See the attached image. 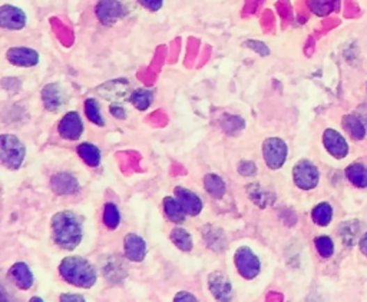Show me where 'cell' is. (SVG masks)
Wrapping results in <instances>:
<instances>
[{"instance_id": "6da1fadb", "label": "cell", "mask_w": 367, "mask_h": 302, "mask_svg": "<svg viewBox=\"0 0 367 302\" xmlns=\"http://www.w3.org/2000/svg\"><path fill=\"white\" fill-rule=\"evenodd\" d=\"M52 237L58 246L66 251H73L79 246L84 237L82 221L72 211L58 212L52 218Z\"/></svg>"}, {"instance_id": "7a4b0ae2", "label": "cell", "mask_w": 367, "mask_h": 302, "mask_svg": "<svg viewBox=\"0 0 367 302\" xmlns=\"http://www.w3.org/2000/svg\"><path fill=\"white\" fill-rule=\"evenodd\" d=\"M62 278L79 288H92L96 283L97 273L93 265L81 257H68L59 267Z\"/></svg>"}, {"instance_id": "3957f363", "label": "cell", "mask_w": 367, "mask_h": 302, "mask_svg": "<svg viewBox=\"0 0 367 302\" xmlns=\"http://www.w3.org/2000/svg\"><path fill=\"white\" fill-rule=\"evenodd\" d=\"M26 157V148L17 136L0 135V164L10 170H17Z\"/></svg>"}, {"instance_id": "277c9868", "label": "cell", "mask_w": 367, "mask_h": 302, "mask_svg": "<svg viewBox=\"0 0 367 302\" xmlns=\"http://www.w3.org/2000/svg\"><path fill=\"white\" fill-rule=\"evenodd\" d=\"M288 155L287 143L280 138H268L263 143V157L265 159L267 166L277 170L280 169Z\"/></svg>"}, {"instance_id": "5b68a950", "label": "cell", "mask_w": 367, "mask_h": 302, "mask_svg": "<svg viewBox=\"0 0 367 302\" xmlns=\"http://www.w3.org/2000/svg\"><path fill=\"white\" fill-rule=\"evenodd\" d=\"M234 262L238 273L246 280H254L261 271V264L257 255L249 246H241L234 255Z\"/></svg>"}, {"instance_id": "8992f818", "label": "cell", "mask_w": 367, "mask_h": 302, "mask_svg": "<svg viewBox=\"0 0 367 302\" xmlns=\"http://www.w3.org/2000/svg\"><path fill=\"white\" fill-rule=\"evenodd\" d=\"M292 178H295V184L300 189L311 191L319 185L320 172L313 162L304 159L295 165V169H292Z\"/></svg>"}, {"instance_id": "52a82bcc", "label": "cell", "mask_w": 367, "mask_h": 302, "mask_svg": "<svg viewBox=\"0 0 367 302\" xmlns=\"http://www.w3.org/2000/svg\"><path fill=\"white\" fill-rule=\"evenodd\" d=\"M95 13L97 20L105 26H112L118 20L125 17L127 9L119 0H100L95 8Z\"/></svg>"}, {"instance_id": "ba28073f", "label": "cell", "mask_w": 367, "mask_h": 302, "mask_svg": "<svg viewBox=\"0 0 367 302\" xmlns=\"http://www.w3.org/2000/svg\"><path fill=\"white\" fill-rule=\"evenodd\" d=\"M59 135L68 141H78L84 134V123L78 112H68L58 127Z\"/></svg>"}, {"instance_id": "9c48e42d", "label": "cell", "mask_w": 367, "mask_h": 302, "mask_svg": "<svg viewBox=\"0 0 367 302\" xmlns=\"http://www.w3.org/2000/svg\"><path fill=\"white\" fill-rule=\"evenodd\" d=\"M26 26V15L16 6L5 5L0 8V28L8 31H20Z\"/></svg>"}, {"instance_id": "30bf717a", "label": "cell", "mask_w": 367, "mask_h": 302, "mask_svg": "<svg viewBox=\"0 0 367 302\" xmlns=\"http://www.w3.org/2000/svg\"><path fill=\"white\" fill-rule=\"evenodd\" d=\"M323 143L327 149V152L336 159H345L349 155V145L346 139L334 129L325 131Z\"/></svg>"}, {"instance_id": "8fae6325", "label": "cell", "mask_w": 367, "mask_h": 302, "mask_svg": "<svg viewBox=\"0 0 367 302\" xmlns=\"http://www.w3.org/2000/svg\"><path fill=\"white\" fill-rule=\"evenodd\" d=\"M174 193H175L177 200L181 204V207L187 215L197 216L201 214L204 205H203L201 198L197 193H194L192 191H189L184 186H177L174 189Z\"/></svg>"}, {"instance_id": "7c38bea8", "label": "cell", "mask_w": 367, "mask_h": 302, "mask_svg": "<svg viewBox=\"0 0 367 302\" xmlns=\"http://www.w3.org/2000/svg\"><path fill=\"white\" fill-rule=\"evenodd\" d=\"M8 61L19 67H32L39 63V54L36 50L24 46L10 47L6 54Z\"/></svg>"}, {"instance_id": "4fadbf2b", "label": "cell", "mask_w": 367, "mask_h": 302, "mask_svg": "<svg viewBox=\"0 0 367 302\" xmlns=\"http://www.w3.org/2000/svg\"><path fill=\"white\" fill-rule=\"evenodd\" d=\"M208 288L217 301H230L233 287L223 272H212L208 278Z\"/></svg>"}, {"instance_id": "5bb4252c", "label": "cell", "mask_w": 367, "mask_h": 302, "mask_svg": "<svg viewBox=\"0 0 367 302\" xmlns=\"http://www.w3.org/2000/svg\"><path fill=\"white\" fill-rule=\"evenodd\" d=\"M125 257L132 262H142L146 257V242L136 234H128L124 239Z\"/></svg>"}, {"instance_id": "9a60e30c", "label": "cell", "mask_w": 367, "mask_h": 302, "mask_svg": "<svg viewBox=\"0 0 367 302\" xmlns=\"http://www.w3.org/2000/svg\"><path fill=\"white\" fill-rule=\"evenodd\" d=\"M42 100L47 111L56 112L65 105V93L61 85L49 84L42 89Z\"/></svg>"}, {"instance_id": "2e32d148", "label": "cell", "mask_w": 367, "mask_h": 302, "mask_svg": "<svg viewBox=\"0 0 367 302\" xmlns=\"http://www.w3.org/2000/svg\"><path fill=\"white\" fill-rule=\"evenodd\" d=\"M97 92H100L102 97L112 100V102H120V100L127 99L128 93L131 92V88L125 79H118L102 85L97 89Z\"/></svg>"}, {"instance_id": "e0dca14e", "label": "cell", "mask_w": 367, "mask_h": 302, "mask_svg": "<svg viewBox=\"0 0 367 302\" xmlns=\"http://www.w3.org/2000/svg\"><path fill=\"white\" fill-rule=\"evenodd\" d=\"M51 188L56 195H72L79 191V184L73 175L61 172L52 176Z\"/></svg>"}, {"instance_id": "ac0fdd59", "label": "cell", "mask_w": 367, "mask_h": 302, "mask_svg": "<svg viewBox=\"0 0 367 302\" xmlns=\"http://www.w3.org/2000/svg\"><path fill=\"white\" fill-rule=\"evenodd\" d=\"M10 276L13 278V281L16 283V285L26 291L29 288H32L33 285V273L31 271V268L24 264V262H17L10 268Z\"/></svg>"}, {"instance_id": "d6986e66", "label": "cell", "mask_w": 367, "mask_h": 302, "mask_svg": "<svg viewBox=\"0 0 367 302\" xmlns=\"http://www.w3.org/2000/svg\"><path fill=\"white\" fill-rule=\"evenodd\" d=\"M341 125H343V128L346 129V132L354 139V141H361L366 136V127L363 120L354 115V113H349L346 116H343L341 119Z\"/></svg>"}, {"instance_id": "ffe728a7", "label": "cell", "mask_w": 367, "mask_h": 302, "mask_svg": "<svg viewBox=\"0 0 367 302\" xmlns=\"http://www.w3.org/2000/svg\"><path fill=\"white\" fill-rule=\"evenodd\" d=\"M204 188L208 192V195L215 198V199H221L227 191L226 182L223 181V178H219L218 175H214V173L205 175Z\"/></svg>"}, {"instance_id": "44dd1931", "label": "cell", "mask_w": 367, "mask_h": 302, "mask_svg": "<svg viewBox=\"0 0 367 302\" xmlns=\"http://www.w3.org/2000/svg\"><path fill=\"white\" fill-rule=\"evenodd\" d=\"M164 209L165 215L168 216L169 221H173L175 223H182L185 221V211L182 209L181 204L177 200V198L166 196L164 199Z\"/></svg>"}, {"instance_id": "7402d4cb", "label": "cell", "mask_w": 367, "mask_h": 302, "mask_svg": "<svg viewBox=\"0 0 367 302\" xmlns=\"http://www.w3.org/2000/svg\"><path fill=\"white\" fill-rule=\"evenodd\" d=\"M247 192H249V196L250 199L253 200V202L256 205H258L260 208H265L267 205H270L274 202L276 199V195L272 193V192H267L265 189H263L260 185L254 184V185H250L247 188Z\"/></svg>"}, {"instance_id": "603a6c76", "label": "cell", "mask_w": 367, "mask_h": 302, "mask_svg": "<svg viewBox=\"0 0 367 302\" xmlns=\"http://www.w3.org/2000/svg\"><path fill=\"white\" fill-rule=\"evenodd\" d=\"M348 180L356 188H366L367 186V168L363 164L354 162L346 169Z\"/></svg>"}, {"instance_id": "cb8c5ba5", "label": "cell", "mask_w": 367, "mask_h": 302, "mask_svg": "<svg viewBox=\"0 0 367 302\" xmlns=\"http://www.w3.org/2000/svg\"><path fill=\"white\" fill-rule=\"evenodd\" d=\"M78 154L88 166H97L101 164V150L92 143H82L78 146Z\"/></svg>"}, {"instance_id": "d4e9b609", "label": "cell", "mask_w": 367, "mask_h": 302, "mask_svg": "<svg viewBox=\"0 0 367 302\" xmlns=\"http://www.w3.org/2000/svg\"><path fill=\"white\" fill-rule=\"evenodd\" d=\"M359 232H360V223L357 221H349L340 225L338 228V235L341 238V242L345 245H354L356 239L359 238Z\"/></svg>"}, {"instance_id": "484cf974", "label": "cell", "mask_w": 367, "mask_h": 302, "mask_svg": "<svg viewBox=\"0 0 367 302\" xmlns=\"http://www.w3.org/2000/svg\"><path fill=\"white\" fill-rule=\"evenodd\" d=\"M154 100V92L150 89H136L131 93V102L138 111H146Z\"/></svg>"}, {"instance_id": "4316f807", "label": "cell", "mask_w": 367, "mask_h": 302, "mask_svg": "<svg viewBox=\"0 0 367 302\" xmlns=\"http://www.w3.org/2000/svg\"><path fill=\"white\" fill-rule=\"evenodd\" d=\"M171 241H173V244L178 249H181L182 253H189V251H192L194 248L192 237L184 228H174L171 231Z\"/></svg>"}, {"instance_id": "83f0119b", "label": "cell", "mask_w": 367, "mask_h": 302, "mask_svg": "<svg viewBox=\"0 0 367 302\" xmlns=\"http://www.w3.org/2000/svg\"><path fill=\"white\" fill-rule=\"evenodd\" d=\"M311 219L319 226H327L333 219V208L327 202H322L311 211Z\"/></svg>"}, {"instance_id": "f1b7e54d", "label": "cell", "mask_w": 367, "mask_h": 302, "mask_svg": "<svg viewBox=\"0 0 367 302\" xmlns=\"http://www.w3.org/2000/svg\"><path fill=\"white\" fill-rule=\"evenodd\" d=\"M85 113L88 116V119L97 125V127H105V120L101 115V109H100V105H97V102L95 99H86L85 102Z\"/></svg>"}, {"instance_id": "f546056e", "label": "cell", "mask_w": 367, "mask_h": 302, "mask_svg": "<svg viewBox=\"0 0 367 302\" xmlns=\"http://www.w3.org/2000/svg\"><path fill=\"white\" fill-rule=\"evenodd\" d=\"M120 222V214L114 202H108L104 209V223L109 230H116Z\"/></svg>"}, {"instance_id": "4dcf8cb0", "label": "cell", "mask_w": 367, "mask_h": 302, "mask_svg": "<svg viewBox=\"0 0 367 302\" xmlns=\"http://www.w3.org/2000/svg\"><path fill=\"white\" fill-rule=\"evenodd\" d=\"M310 8L317 16H326L337 8V0H310Z\"/></svg>"}, {"instance_id": "1f68e13d", "label": "cell", "mask_w": 367, "mask_h": 302, "mask_svg": "<svg viewBox=\"0 0 367 302\" xmlns=\"http://www.w3.org/2000/svg\"><path fill=\"white\" fill-rule=\"evenodd\" d=\"M314 245H315V249L317 253H319V255L322 258H330L333 254H334V244L333 241L326 237V235H322V237H317L314 239Z\"/></svg>"}, {"instance_id": "d6a6232c", "label": "cell", "mask_w": 367, "mask_h": 302, "mask_svg": "<svg viewBox=\"0 0 367 302\" xmlns=\"http://www.w3.org/2000/svg\"><path fill=\"white\" fill-rule=\"evenodd\" d=\"M237 169H238V173L242 176H253L257 173V166L251 161H241Z\"/></svg>"}, {"instance_id": "836d02e7", "label": "cell", "mask_w": 367, "mask_h": 302, "mask_svg": "<svg viewBox=\"0 0 367 302\" xmlns=\"http://www.w3.org/2000/svg\"><path fill=\"white\" fill-rule=\"evenodd\" d=\"M246 46H249L250 49L256 50V52H258L260 56H268V54H270V50H268V47L264 43L257 42V40H249V42H246Z\"/></svg>"}, {"instance_id": "e575fe53", "label": "cell", "mask_w": 367, "mask_h": 302, "mask_svg": "<svg viewBox=\"0 0 367 302\" xmlns=\"http://www.w3.org/2000/svg\"><path fill=\"white\" fill-rule=\"evenodd\" d=\"M139 5L143 6L145 9H148L151 12H157L162 8L164 0H138Z\"/></svg>"}, {"instance_id": "d590c367", "label": "cell", "mask_w": 367, "mask_h": 302, "mask_svg": "<svg viewBox=\"0 0 367 302\" xmlns=\"http://www.w3.org/2000/svg\"><path fill=\"white\" fill-rule=\"evenodd\" d=\"M109 111H111V113H112L115 118H118V119H125V118H127V112H125V109H124V108H120L119 105H111Z\"/></svg>"}, {"instance_id": "8d00e7d4", "label": "cell", "mask_w": 367, "mask_h": 302, "mask_svg": "<svg viewBox=\"0 0 367 302\" xmlns=\"http://www.w3.org/2000/svg\"><path fill=\"white\" fill-rule=\"evenodd\" d=\"M174 301H177V302H182V301H185V302H195V301H197V298H195L192 294H189V292H178L177 295H175V298H174Z\"/></svg>"}, {"instance_id": "74e56055", "label": "cell", "mask_w": 367, "mask_h": 302, "mask_svg": "<svg viewBox=\"0 0 367 302\" xmlns=\"http://www.w3.org/2000/svg\"><path fill=\"white\" fill-rule=\"evenodd\" d=\"M61 301L62 302H84L85 299L81 295H69V294H66V295L61 296Z\"/></svg>"}, {"instance_id": "f35d334b", "label": "cell", "mask_w": 367, "mask_h": 302, "mask_svg": "<svg viewBox=\"0 0 367 302\" xmlns=\"http://www.w3.org/2000/svg\"><path fill=\"white\" fill-rule=\"evenodd\" d=\"M360 251L364 257H367V232L360 238Z\"/></svg>"}, {"instance_id": "ab89813d", "label": "cell", "mask_w": 367, "mask_h": 302, "mask_svg": "<svg viewBox=\"0 0 367 302\" xmlns=\"http://www.w3.org/2000/svg\"><path fill=\"white\" fill-rule=\"evenodd\" d=\"M0 301H8V295L5 291L0 289Z\"/></svg>"}, {"instance_id": "60d3db41", "label": "cell", "mask_w": 367, "mask_h": 302, "mask_svg": "<svg viewBox=\"0 0 367 302\" xmlns=\"http://www.w3.org/2000/svg\"><path fill=\"white\" fill-rule=\"evenodd\" d=\"M366 92H367V84H366Z\"/></svg>"}]
</instances>
